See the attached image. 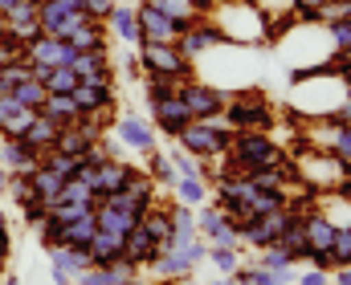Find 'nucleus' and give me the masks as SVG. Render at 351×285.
Instances as JSON below:
<instances>
[{
	"label": "nucleus",
	"instance_id": "nucleus-1",
	"mask_svg": "<svg viewBox=\"0 0 351 285\" xmlns=\"http://www.w3.org/2000/svg\"><path fill=\"white\" fill-rule=\"evenodd\" d=\"M225 159L233 163L229 176H254V172H265V167H282L286 163V147L269 131H233Z\"/></svg>",
	"mask_w": 351,
	"mask_h": 285
},
{
	"label": "nucleus",
	"instance_id": "nucleus-2",
	"mask_svg": "<svg viewBox=\"0 0 351 285\" xmlns=\"http://www.w3.org/2000/svg\"><path fill=\"white\" fill-rule=\"evenodd\" d=\"M229 139H233V131H229V122L217 114V118H192L180 135H176V143H180V151H188V155H196V159H225V151H229Z\"/></svg>",
	"mask_w": 351,
	"mask_h": 285
},
{
	"label": "nucleus",
	"instance_id": "nucleus-3",
	"mask_svg": "<svg viewBox=\"0 0 351 285\" xmlns=\"http://www.w3.org/2000/svg\"><path fill=\"white\" fill-rule=\"evenodd\" d=\"M221 118L229 122V131H274L278 110L262 90H241V94H229Z\"/></svg>",
	"mask_w": 351,
	"mask_h": 285
},
{
	"label": "nucleus",
	"instance_id": "nucleus-4",
	"mask_svg": "<svg viewBox=\"0 0 351 285\" xmlns=\"http://www.w3.org/2000/svg\"><path fill=\"white\" fill-rule=\"evenodd\" d=\"M135 57H139L143 74H172L180 82L196 78V66L176 49V41H139L135 45Z\"/></svg>",
	"mask_w": 351,
	"mask_h": 285
},
{
	"label": "nucleus",
	"instance_id": "nucleus-5",
	"mask_svg": "<svg viewBox=\"0 0 351 285\" xmlns=\"http://www.w3.org/2000/svg\"><path fill=\"white\" fill-rule=\"evenodd\" d=\"M221 45H229V37L221 33V25H217L213 16H200L196 25H188V29L176 37V49H180L192 66H196L200 57H208L213 49H221Z\"/></svg>",
	"mask_w": 351,
	"mask_h": 285
},
{
	"label": "nucleus",
	"instance_id": "nucleus-6",
	"mask_svg": "<svg viewBox=\"0 0 351 285\" xmlns=\"http://www.w3.org/2000/svg\"><path fill=\"white\" fill-rule=\"evenodd\" d=\"M82 118H98V114H114V70L98 74V78H78V86L70 90Z\"/></svg>",
	"mask_w": 351,
	"mask_h": 285
},
{
	"label": "nucleus",
	"instance_id": "nucleus-7",
	"mask_svg": "<svg viewBox=\"0 0 351 285\" xmlns=\"http://www.w3.org/2000/svg\"><path fill=\"white\" fill-rule=\"evenodd\" d=\"M180 98H184L188 114L204 122V118H217V114H225L229 90H221V86H213V82H204V78H188V82H180Z\"/></svg>",
	"mask_w": 351,
	"mask_h": 285
},
{
	"label": "nucleus",
	"instance_id": "nucleus-8",
	"mask_svg": "<svg viewBox=\"0 0 351 285\" xmlns=\"http://www.w3.org/2000/svg\"><path fill=\"white\" fill-rule=\"evenodd\" d=\"M114 139L127 147V151H135V155H152V151H160V131L152 126V118H143V114H114Z\"/></svg>",
	"mask_w": 351,
	"mask_h": 285
},
{
	"label": "nucleus",
	"instance_id": "nucleus-9",
	"mask_svg": "<svg viewBox=\"0 0 351 285\" xmlns=\"http://www.w3.org/2000/svg\"><path fill=\"white\" fill-rule=\"evenodd\" d=\"M147 114H152V126H156L160 135H168V139H176V135L192 122V114H188V106H184V98H180V94H168V98L147 102Z\"/></svg>",
	"mask_w": 351,
	"mask_h": 285
},
{
	"label": "nucleus",
	"instance_id": "nucleus-10",
	"mask_svg": "<svg viewBox=\"0 0 351 285\" xmlns=\"http://www.w3.org/2000/svg\"><path fill=\"white\" fill-rule=\"evenodd\" d=\"M86 265H90L86 249H74V245H58V249H49V282L53 285H74Z\"/></svg>",
	"mask_w": 351,
	"mask_h": 285
},
{
	"label": "nucleus",
	"instance_id": "nucleus-11",
	"mask_svg": "<svg viewBox=\"0 0 351 285\" xmlns=\"http://www.w3.org/2000/svg\"><path fill=\"white\" fill-rule=\"evenodd\" d=\"M25 53H29V62H33V66H70L78 49H74L66 37H49V33H41L37 41H29V45H25Z\"/></svg>",
	"mask_w": 351,
	"mask_h": 285
},
{
	"label": "nucleus",
	"instance_id": "nucleus-12",
	"mask_svg": "<svg viewBox=\"0 0 351 285\" xmlns=\"http://www.w3.org/2000/svg\"><path fill=\"white\" fill-rule=\"evenodd\" d=\"M4 29H8V37L12 41H21V45H29V41H37L41 37V16H37V0H21L12 12H4Z\"/></svg>",
	"mask_w": 351,
	"mask_h": 285
},
{
	"label": "nucleus",
	"instance_id": "nucleus-13",
	"mask_svg": "<svg viewBox=\"0 0 351 285\" xmlns=\"http://www.w3.org/2000/svg\"><path fill=\"white\" fill-rule=\"evenodd\" d=\"M135 21H139V41H176L180 37V25L152 4H135Z\"/></svg>",
	"mask_w": 351,
	"mask_h": 285
},
{
	"label": "nucleus",
	"instance_id": "nucleus-14",
	"mask_svg": "<svg viewBox=\"0 0 351 285\" xmlns=\"http://www.w3.org/2000/svg\"><path fill=\"white\" fill-rule=\"evenodd\" d=\"M0 159H4L8 176H29L41 163V151H33L25 139H0Z\"/></svg>",
	"mask_w": 351,
	"mask_h": 285
},
{
	"label": "nucleus",
	"instance_id": "nucleus-15",
	"mask_svg": "<svg viewBox=\"0 0 351 285\" xmlns=\"http://www.w3.org/2000/svg\"><path fill=\"white\" fill-rule=\"evenodd\" d=\"M156 253H160V245H156V236H152L143 224H135V228L123 236V257H127V261H135L139 269H147V265L156 261Z\"/></svg>",
	"mask_w": 351,
	"mask_h": 285
},
{
	"label": "nucleus",
	"instance_id": "nucleus-16",
	"mask_svg": "<svg viewBox=\"0 0 351 285\" xmlns=\"http://www.w3.org/2000/svg\"><path fill=\"white\" fill-rule=\"evenodd\" d=\"M106 29H110L119 41H127V45H139V21H135V4H123V0H114V8H110V16H106Z\"/></svg>",
	"mask_w": 351,
	"mask_h": 285
},
{
	"label": "nucleus",
	"instance_id": "nucleus-17",
	"mask_svg": "<svg viewBox=\"0 0 351 285\" xmlns=\"http://www.w3.org/2000/svg\"><path fill=\"white\" fill-rule=\"evenodd\" d=\"M41 114H45L53 126H74V122L82 118V110H78L74 94H45V102H41Z\"/></svg>",
	"mask_w": 351,
	"mask_h": 285
},
{
	"label": "nucleus",
	"instance_id": "nucleus-18",
	"mask_svg": "<svg viewBox=\"0 0 351 285\" xmlns=\"http://www.w3.org/2000/svg\"><path fill=\"white\" fill-rule=\"evenodd\" d=\"M147 269H152L160 282H180V277H188L196 265H192V261H188L180 249H168V253H156V261H152Z\"/></svg>",
	"mask_w": 351,
	"mask_h": 285
},
{
	"label": "nucleus",
	"instance_id": "nucleus-19",
	"mask_svg": "<svg viewBox=\"0 0 351 285\" xmlns=\"http://www.w3.org/2000/svg\"><path fill=\"white\" fill-rule=\"evenodd\" d=\"M86 253H90V265H110L114 257H123V236H119V232L98 228V232L90 236Z\"/></svg>",
	"mask_w": 351,
	"mask_h": 285
},
{
	"label": "nucleus",
	"instance_id": "nucleus-20",
	"mask_svg": "<svg viewBox=\"0 0 351 285\" xmlns=\"http://www.w3.org/2000/svg\"><path fill=\"white\" fill-rule=\"evenodd\" d=\"M139 4H152V8H160L164 16H172L176 25H180V33H184L188 25H196L200 16H208V12H200L192 0H139Z\"/></svg>",
	"mask_w": 351,
	"mask_h": 285
},
{
	"label": "nucleus",
	"instance_id": "nucleus-21",
	"mask_svg": "<svg viewBox=\"0 0 351 285\" xmlns=\"http://www.w3.org/2000/svg\"><path fill=\"white\" fill-rule=\"evenodd\" d=\"M319 139H323V151H331L335 159H343V163L351 167V122H348V126L319 122Z\"/></svg>",
	"mask_w": 351,
	"mask_h": 285
},
{
	"label": "nucleus",
	"instance_id": "nucleus-22",
	"mask_svg": "<svg viewBox=\"0 0 351 285\" xmlns=\"http://www.w3.org/2000/svg\"><path fill=\"white\" fill-rule=\"evenodd\" d=\"M94 216H98V228L119 232V236H127V232L139 224V216H135V212H123V208H114V204H106V200L94 208Z\"/></svg>",
	"mask_w": 351,
	"mask_h": 285
},
{
	"label": "nucleus",
	"instance_id": "nucleus-23",
	"mask_svg": "<svg viewBox=\"0 0 351 285\" xmlns=\"http://www.w3.org/2000/svg\"><path fill=\"white\" fill-rule=\"evenodd\" d=\"M29 184H33V195H37V200L53 204V200H58V191H62V184H66V176H58L49 163H37V167L29 172Z\"/></svg>",
	"mask_w": 351,
	"mask_h": 285
},
{
	"label": "nucleus",
	"instance_id": "nucleus-24",
	"mask_svg": "<svg viewBox=\"0 0 351 285\" xmlns=\"http://www.w3.org/2000/svg\"><path fill=\"white\" fill-rule=\"evenodd\" d=\"M123 191H127V200H131L139 212H143L147 204H156V200H160V188H156V180H152L147 172H139V167L131 172V180H127V188H123Z\"/></svg>",
	"mask_w": 351,
	"mask_h": 285
},
{
	"label": "nucleus",
	"instance_id": "nucleus-25",
	"mask_svg": "<svg viewBox=\"0 0 351 285\" xmlns=\"http://www.w3.org/2000/svg\"><path fill=\"white\" fill-rule=\"evenodd\" d=\"M58 131H62V126H53V122H49V118H45L41 110H37V118H33V122L25 126V135H21V139H25V143H29L33 151H49V147L58 143Z\"/></svg>",
	"mask_w": 351,
	"mask_h": 285
},
{
	"label": "nucleus",
	"instance_id": "nucleus-26",
	"mask_svg": "<svg viewBox=\"0 0 351 285\" xmlns=\"http://www.w3.org/2000/svg\"><path fill=\"white\" fill-rule=\"evenodd\" d=\"M70 70L78 78H98V74H110V49H90V53H74Z\"/></svg>",
	"mask_w": 351,
	"mask_h": 285
},
{
	"label": "nucleus",
	"instance_id": "nucleus-27",
	"mask_svg": "<svg viewBox=\"0 0 351 285\" xmlns=\"http://www.w3.org/2000/svg\"><path fill=\"white\" fill-rule=\"evenodd\" d=\"M78 53H90V49H110L106 45V25H98V21H86L82 29H74L70 37H66Z\"/></svg>",
	"mask_w": 351,
	"mask_h": 285
},
{
	"label": "nucleus",
	"instance_id": "nucleus-28",
	"mask_svg": "<svg viewBox=\"0 0 351 285\" xmlns=\"http://www.w3.org/2000/svg\"><path fill=\"white\" fill-rule=\"evenodd\" d=\"M98 232V216L86 212V216H78V220H70V224H62V245H74V249H86L90 236Z\"/></svg>",
	"mask_w": 351,
	"mask_h": 285
},
{
	"label": "nucleus",
	"instance_id": "nucleus-29",
	"mask_svg": "<svg viewBox=\"0 0 351 285\" xmlns=\"http://www.w3.org/2000/svg\"><path fill=\"white\" fill-rule=\"evenodd\" d=\"M143 159H147V176L156 180V188L176 191V184H180V172L172 167V159H168L164 151H152V155H143Z\"/></svg>",
	"mask_w": 351,
	"mask_h": 285
},
{
	"label": "nucleus",
	"instance_id": "nucleus-30",
	"mask_svg": "<svg viewBox=\"0 0 351 285\" xmlns=\"http://www.w3.org/2000/svg\"><path fill=\"white\" fill-rule=\"evenodd\" d=\"M208 180H196V176H180V184H176V200L180 204H188V208H200V204H208Z\"/></svg>",
	"mask_w": 351,
	"mask_h": 285
},
{
	"label": "nucleus",
	"instance_id": "nucleus-31",
	"mask_svg": "<svg viewBox=\"0 0 351 285\" xmlns=\"http://www.w3.org/2000/svg\"><path fill=\"white\" fill-rule=\"evenodd\" d=\"M143 102H156V98H168V94H180V78L172 74H143Z\"/></svg>",
	"mask_w": 351,
	"mask_h": 285
},
{
	"label": "nucleus",
	"instance_id": "nucleus-32",
	"mask_svg": "<svg viewBox=\"0 0 351 285\" xmlns=\"http://www.w3.org/2000/svg\"><path fill=\"white\" fill-rule=\"evenodd\" d=\"M49 94H70L74 86H78V74L70 70V66H49V74H45V82H41Z\"/></svg>",
	"mask_w": 351,
	"mask_h": 285
},
{
	"label": "nucleus",
	"instance_id": "nucleus-33",
	"mask_svg": "<svg viewBox=\"0 0 351 285\" xmlns=\"http://www.w3.org/2000/svg\"><path fill=\"white\" fill-rule=\"evenodd\" d=\"M8 94L16 98L21 106H29V110H41V102H45V94H49V90H45L37 78H25V82H21V86H12Z\"/></svg>",
	"mask_w": 351,
	"mask_h": 285
},
{
	"label": "nucleus",
	"instance_id": "nucleus-34",
	"mask_svg": "<svg viewBox=\"0 0 351 285\" xmlns=\"http://www.w3.org/2000/svg\"><path fill=\"white\" fill-rule=\"evenodd\" d=\"M208 261L221 269V277H233L241 265V249H225V245H208Z\"/></svg>",
	"mask_w": 351,
	"mask_h": 285
},
{
	"label": "nucleus",
	"instance_id": "nucleus-35",
	"mask_svg": "<svg viewBox=\"0 0 351 285\" xmlns=\"http://www.w3.org/2000/svg\"><path fill=\"white\" fill-rule=\"evenodd\" d=\"M331 261H335V269H339V265H351V224L335 228V241H331Z\"/></svg>",
	"mask_w": 351,
	"mask_h": 285
},
{
	"label": "nucleus",
	"instance_id": "nucleus-36",
	"mask_svg": "<svg viewBox=\"0 0 351 285\" xmlns=\"http://www.w3.org/2000/svg\"><path fill=\"white\" fill-rule=\"evenodd\" d=\"M4 191H8V200H12L16 208H25L29 200H37V195H33V184H29V176H8Z\"/></svg>",
	"mask_w": 351,
	"mask_h": 285
},
{
	"label": "nucleus",
	"instance_id": "nucleus-37",
	"mask_svg": "<svg viewBox=\"0 0 351 285\" xmlns=\"http://www.w3.org/2000/svg\"><path fill=\"white\" fill-rule=\"evenodd\" d=\"M323 33H327V41H331V49H335V53H348V49H351V16H348V21L327 25Z\"/></svg>",
	"mask_w": 351,
	"mask_h": 285
},
{
	"label": "nucleus",
	"instance_id": "nucleus-38",
	"mask_svg": "<svg viewBox=\"0 0 351 285\" xmlns=\"http://www.w3.org/2000/svg\"><path fill=\"white\" fill-rule=\"evenodd\" d=\"M37 241H41V249H45V253L62 245V224H58V220H53L49 212H45V220L37 224Z\"/></svg>",
	"mask_w": 351,
	"mask_h": 285
},
{
	"label": "nucleus",
	"instance_id": "nucleus-39",
	"mask_svg": "<svg viewBox=\"0 0 351 285\" xmlns=\"http://www.w3.org/2000/svg\"><path fill=\"white\" fill-rule=\"evenodd\" d=\"M351 16V0H327L323 8H319V25L327 29V25H335V21H348Z\"/></svg>",
	"mask_w": 351,
	"mask_h": 285
},
{
	"label": "nucleus",
	"instance_id": "nucleus-40",
	"mask_svg": "<svg viewBox=\"0 0 351 285\" xmlns=\"http://www.w3.org/2000/svg\"><path fill=\"white\" fill-rule=\"evenodd\" d=\"M25 78H33V70H29V62H8V66L0 70V86H4V90H12V86H21Z\"/></svg>",
	"mask_w": 351,
	"mask_h": 285
},
{
	"label": "nucleus",
	"instance_id": "nucleus-41",
	"mask_svg": "<svg viewBox=\"0 0 351 285\" xmlns=\"http://www.w3.org/2000/svg\"><path fill=\"white\" fill-rule=\"evenodd\" d=\"M110 8H114V0H82V12H86L90 21H98V25H106Z\"/></svg>",
	"mask_w": 351,
	"mask_h": 285
},
{
	"label": "nucleus",
	"instance_id": "nucleus-42",
	"mask_svg": "<svg viewBox=\"0 0 351 285\" xmlns=\"http://www.w3.org/2000/svg\"><path fill=\"white\" fill-rule=\"evenodd\" d=\"M327 282H331V273H323V269L306 265V269L298 273V282H294V285H327Z\"/></svg>",
	"mask_w": 351,
	"mask_h": 285
},
{
	"label": "nucleus",
	"instance_id": "nucleus-43",
	"mask_svg": "<svg viewBox=\"0 0 351 285\" xmlns=\"http://www.w3.org/2000/svg\"><path fill=\"white\" fill-rule=\"evenodd\" d=\"M306 265H315V269H323V273H331V269H335L331 253H311V257H306Z\"/></svg>",
	"mask_w": 351,
	"mask_h": 285
},
{
	"label": "nucleus",
	"instance_id": "nucleus-44",
	"mask_svg": "<svg viewBox=\"0 0 351 285\" xmlns=\"http://www.w3.org/2000/svg\"><path fill=\"white\" fill-rule=\"evenodd\" d=\"M8 253H12V232L0 228V261H8Z\"/></svg>",
	"mask_w": 351,
	"mask_h": 285
},
{
	"label": "nucleus",
	"instance_id": "nucleus-45",
	"mask_svg": "<svg viewBox=\"0 0 351 285\" xmlns=\"http://www.w3.org/2000/svg\"><path fill=\"white\" fill-rule=\"evenodd\" d=\"M335 273V285H351V265H339V269H331Z\"/></svg>",
	"mask_w": 351,
	"mask_h": 285
},
{
	"label": "nucleus",
	"instance_id": "nucleus-46",
	"mask_svg": "<svg viewBox=\"0 0 351 285\" xmlns=\"http://www.w3.org/2000/svg\"><path fill=\"white\" fill-rule=\"evenodd\" d=\"M331 62H339V66H348V70H351V49H348V53H331Z\"/></svg>",
	"mask_w": 351,
	"mask_h": 285
},
{
	"label": "nucleus",
	"instance_id": "nucleus-47",
	"mask_svg": "<svg viewBox=\"0 0 351 285\" xmlns=\"http://www.w3.org/2000/svg\"><path fill=\"white\" fill-rule=\"evenodd\" d=\"M0 285H21V277H16V273H8V269H4V277H0Z\"/></svg>",
	"mask_w": 351,
	"mask_h": 285
},
{
	"label": "nucleus",
	"instance_id": "nucleus-48",
	"mask_svg": "<svg viewBox=\"0 0 351 285\" xmlns=\"http://www.w3.org/2000/svg\"><path fill=\"white\" fill-rule=\"evenodd\" d=\"M16 4H21V0H0V16H4V12H12Z\"/></svg>",
	"mask_w": 351,
	"mask_h": 285
},
{
	"label": "nucleus",
	"instance_id": "nucleus-49",
	"mask_svg": "<svg viewBox=\"0 0 351 285\" xmlns=\"http://www.w3.org/2000/svg\"><path fill=\"white\" fill-rule=\"evenodd\" d=\"M192 4H196L200 12H213V4H217V0H192Z\"/></svg>",
	"mask_w": 351,
	"mask_h": 285
},
{
	"label": "nucleus",
	"instance_id": "nucleus-50",
	"mask_svg": "<svg viewBox=\"0 0 351 285\" xmlns=\"http://www.w3.org/2000/svg\"><path fill=\"white\" fill-rule=\"evenodd\" d=\"M208 285H237L233 277H217V282H208Z\"/></svg>",
	"mask_w": 351,
	"mask_h": 285
},
{
	"label": "nucleus",
	"instance_id": "nucleus-51",
	"mask_svg": "<svg viewBox=\"0 0 351 285\" xmlns=\"http://www.w3.org/2000/svg\"><path fill=\"white\" fill-rule=\"evenodd\" d=\"M143 285H180V282H160V277H156V282H143Z\"/></svg>",
	"mask_w": 351,
	"mask_h": 285
},
{
	"label": "nucleus",
	"instance_id": "nucleus-52",
	"mask_svg": "<svg viewBox=\"0 0 351 285\" xmlns=\"http://www.w3.org/2000/svg\"><path fill=\"white\" fill-rule=\"evenodd\" d=\"M4 269H8V261H0V277H4Z\"/></svg>",
	"mask_w": 351,
	"mask_h": 285
},
{
	"label": "nucleus",
	"instance_id": "nucleus-53",
	"mask_svg": "<svg viewBox=\"0 0 351 285\" xmlns=\"http://www.w3.org/2000/svg\"><path fill=\"white\" fill-rule=\"evenodd\" d=\"M4 94H8V90H4V86H0V98H4Z\"/></svg>",
	"mask_w": 351,
	"mask_h": 285
},
{
	"label": "nucleus",
	"instance_id": "nucleus-54",
	"mask_svg": "<svg viewBox=\"0 0 351 285\" xmlns=\"http://www.w3.org/2000/svg\"><path fill=\"white\" fill-rule=\"evenodd\" d=\"M327 285H335V282H327Z\"/></svg>",
	"mask_w": 351,
	"mask_h": 285
}]
</instances>
